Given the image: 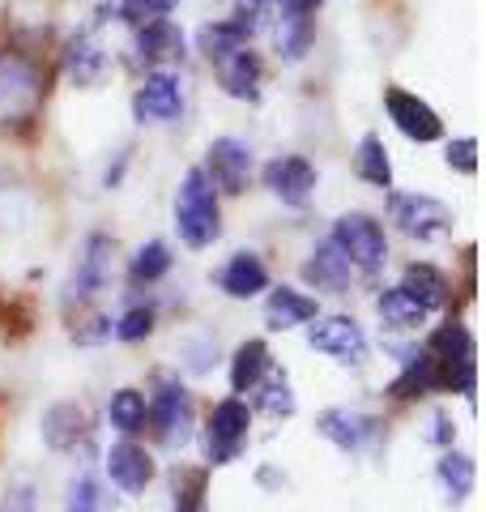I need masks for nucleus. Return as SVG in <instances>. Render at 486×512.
I'll list each match as a JSON object with an SVG mask.
<instances>
[{
	"label": "nucleus",
	"mask_w": 486,
	"mask_h": 512,
	"mask_svg": "<svg viewBox=\"0 0 486 512\" xmlns=\"http://www.w3.org/2000/svg\"><path fill=\"white\" fill-rule=\"evenodd\" d=\"M47 94V77L30 56L0 52V128H26L35 124Z\"/></svg>",
	"instance_id": "f257e3e1"
},
{
	"label": "nucleus",
	"mask_w": 486,
	"mask_h": 512,
	"mask_svg": "<svg viewBox=\"0 0 486 512\" xmlns=\"http://www.w3.org/2000/svg\"><path fill=\"white\" fill-rule=\"evenodd\" d=\"M175 231H180L188 248H209L222 235L218 192L201 167H192L180 184V197H175Z\"/></svg>",
	"instance_id": "f03ea898"
},
{
	"label": "nucleus",
	"mask_w": 486,
	"mask_h": 512,
	"mask_svg": "<svg viewBox=\"0 0 486 512\" xmlns=\"http://www.w3.org/2000/svg\"><path fill=\"white\" fill-rule=\"evenodd\" d=\"M427 355L435 359V367H440V384L444 393H461L474 402V384H478V346H474V333H469L461 320H452V325L435 329L427 338Z\"/></svg>",
	"instance_id": "7ed1b4c3"
},
{
	"label": "nucleus",
	"mask_w": 486,
	"mask_h": 512,
	"mask_svg": "<svg viewBox=\"0 0 486 512\" xmlns=\"http://www.w3.org/2000/svg\"><path fill=\"white\" fill-rule=\"evenodd\" d=\"M252 436V410L243 397H222L209 410V427H205V448H209V466H231L243 457Z\"/></svg>",
	"instance_id": "20e7f679"
},
{
	"label": "nucleus",
	"mask_w": 486,
	"mask_h": 512,
	"mask_svg": "<svg viewBox=\"0 0 486 512\" xmlns=\"http://www.w3.org/2000/svg\"><path fill=\"white\" fill-rule=\"evenodd\" d=\"M145 419L167 448H184L192 440V393L175 376H158L154 402H145Z\"/></svg>",
	"instance_id": "39448f33"
},
{
	"label": "nucleus",
	"mask_w": 486,
	"mask_h": 512,
	"mask_svg": "<svg viewBox=\"0 0 486 512\" xmlns=\"http://www.w3.org/2000/svg\"><path fill=\"white\" fill-rule=\"evenodd\" d=\"M333 239L337 248L346 252L350 269H359V274H380L388 265V239H384V227L371 214H342L333 227Z\"/></svg>",
	"instance_id": "423d86ee"
},
{
	"label": "nucleus",
	"mask_w": 486,
	"mask_h": 512,
	"mask_svg": "<svg viewBox=\"0 0 486 512\" xmlns=\"http://www.w3.org/2000/svg\"><path fill=\"white\" fill-rule=\"evenodd\" d=\"M388 214H393L397 231L418 239V244H431V239L448 235V227H452V210L444 201L427 197V192H397V197L388 201Z\"/></svg>",
	"instance_id": "0eeeda50"
},
{
	"label": "nucleus",
	"mask_w": 486,
	"mask_h": 512,
	"mask_svg": "<svg viewBox=\"0 0 486 512\" xmlns=\"http://www.w3.org/2000/svg\"><path fill=\"white\" fill-rule=\"evenodd\" d=\"M111 256H116V244H111L107 235H99V231L86 235L73 274H69V282H64V303H69V308L73 303H90L111 282Z\"/></svg>",
	"instance_id": "6e6552de"
},
{
	"label": "nucleus",
	"mask_w": 486,
	"mask_h": 512,
	"mask_svg": "<svg viewBox=\"0 0 486 512\" xmlns=\"http://www.w3.org/2000/svg\"><path fill=\"white\" fill-rule=\"evenodd\" d=\"M384 111H388V120L397 124V133L418 141V146H427V141H440L444 137L440 111H435L427 99H418V94L401 90V86H388L384 90Z\"/></svg>",
	"instance_id": "1a4fd4ad"
},
{
	"label": "nucleus",
	"mask_w": 486,
	"mask_h": 512,
	"mask_svg": "<svg viewBox=\"0 0 486 512\" xmlns=\"http://www.w3.org/2000/svg\"><path fill=\"white\" fill-rule=\"evenodd\" d=\"M252 146L248 141H239V137H214L209 141V150H205V175H209V184H218L222 192H243L252 180Z\"/></svg>",
	"instance_id": "9d476101"
},
{
	"label": "nucleus",
	"mask_w": 486,
	"mask_h": 512,
	"mask_svg": "<svg viewBox=\"0 0 486 512\" xmlns=\"http://www.w3.org/2000/svg\"><path fill=\"white\" fill-rule=\"evenodd\" d=\"M307 346L350 367L367 359V333L350 316H316V325L307 329Z\"/></svg>",
	"instance_id": "9b49d317"
},
{
	"label": "nucleus",
	"mask_w": 486,
	"mask_h": 512,
	"mask_svg": "<svg viewBox=\"0 0 486 512\" xmlns=\"http://www.w3.org/2000/svg\"><path fill=\"white\" fill-rule=\"evenodd\" d=\"M380 423L371 419L367 410H354V406H329L316 414V436L329 440L333 448H342V453H363V448L376 440Z\"/></svg>",
	"instance_id": "f8f14e48"
},
{
	"label": "nucleus",
	"mask_w": 486,
	"mask_h": 512,
	"mask_svg": "<svg viewBox=\"0 0 486 512\" xmlns=\"http://www.w3.org/2000/svg\"><path fill=\"white\" fill-rule=\"evenodd\" d=\"M261 180L282 205L303 210V205L312 201V192H316V167L307 163V158H299V154H278V158H269L265 163Z\"/></svg>",
	"instance_id": "ddd939ff"
},
{
	"label": "nucleus",
	"mask_w": 486,
	"mask_h": 512,
	"mask_svg": "<svg viewBox=\"0 0 486 512\" xmlns=\"http://www.w3.org/2000/svg\"><path fill=\"white\" fill-rule=\"evenodd\" d=\"M133 111H137V120L145 124H167L175 120L184 111V86H180V77H175L171 69H150L145 73V82L137 90V99H133Z\"/></svg>",
	"instance_id": "4468645a"
},
{
	"label": "nucleus",
	"mask_w": 486,
	"mask_h": 512,
	"mask_svg": "<svg viewBox=\"0 0 486 512\" xmlns=\"http://www.w3.org/2000/svg\"><path fill=\"white\" fill-rule=\"evenodd\" d=\"M39 427H43V444L52 448V453H77V448L90 444V431H94L86 406H77V402L47 406Z\"/></svg>",
	"instance_id": "2eb2a0df"
},
{
	"label": "nucleus",
	"mask_w": 486,
	"mask_h": 512,
	"mask_svg": "<svg viewBox=\"0 0 486 512\" xmlns=\"http://www.w3.org/2000/svg\"><path fill=\"white\" fill-rule=\"evenodd\" d=\"M103 466H107L111 487H120L124 495H141L145 487L154 483V457L145 453L137 440L111 444V448H107V457H103Z\"/></svg>",
	"instance_id": "dca6fc26"
},
{
	"label": "nucleus",
	"mask_w": 486,
	"mask_h": 512,
	"mask_svg": "<svg viewBox=\"0 0 486 512\" xmlns=\"http://www.w3.org/2000/svg\"><path fill=\"white\" fill-rule=\"evenodd\" d=\"M252 35H256V13H235V18H226V22H214V26H201V35H197V43H201V52L214 60V64H222L226 56H235L239 47H252Z\"/></svg>",
	"instance_id": "f3484780"
},
{
	"label": "nucleus",
	"mask_w": 486,
	"mask_h": 512,
	"mask_svg": "<svg viewBox=\"0 0 486 512\" xmlns=\"http://www.w3.org/2000/svg\"><path fill=\"white\" fill-rule=\"evenodd\" d=\"M303 282L307 286H316V291H346V282H350V261H346V252L337 248V239H320V244L312 248V256L303 261Z\"/></svg>",
	"instance_id": "a211bd4d"
},
{
	"label": "nucleus",
	"mask_w": 486,
	"mask_h": 512,
	"mask_svg": "<svg viewBox=\"0 0 486 512\" xmlns=\"http://www.w3.org/2000/svg\"><path fill=\"white\" fill-rule=\"evenodd\" d=\"M261 77H265V64H261V56H256L252 47H239L235 56H226L218 64V82H222V90L231 94V99L256 103L261 99Z\"/></svg>",
	"instance_id": "6ab92c4d"
},
{
	"label": "nucleus",
	"mask_w": 486,
	"mask_h": 512,
	"mask_svg": "<svg viewBox=\"0 0 486 512\" xmlns=\"http://www.w3.org/2000/svg\"><path fill=\"white\" fill-rule=\"evenodd\" d=\"M107 73V52L103 43L90 35V30H77L64 47V77H69L73 86H94L99 77Z\"/></svg>",
	"instance_id": "aec40b11"
},
{
	"label": "nucleus",
	"mask_w": 486,
	"mask_h": 512,
	"mask_svg": "<svg viewBox=\"0 0 486 512\" xmlns=\"http://www.w3.org/2000/svg\"><path fill=\"white\" fill-rule=\"evenodd\" d=\"M427 393H444L440 367H435V359L427 355V350H410L401 376L388 384V397H397V402H414V397H427Z\"/></svg>",
	"instance_id": "412c9836"
},
{
	"label": "nucleus",
	"mask_w": 486,
	"mask_h": 512,
	"mask_svg": "<svg viewBox=\"0 0 486 512\" xmlns=\"http://www.w3.org/2000/svg\"><path fill=\"white\" fill-rule=\"evenodd\" d=\"M218 286L231 299H256L261 291H269V269H265V261L256 252H235L231 261L222 265Z\"/></svg>",
	"instance_id": "4be33fe9"
},
{
	"label": "nucleus",
	"mask_w": 486,
	"mask_h": 512,
	"mask_svg": "<svg viewBox=\"0 0 486 512\" xmlns=\"http://www.w3.org/2000/svg\"><path fill=\"white\" fill-rule=\"evenodd\" d=\"M137 56L145 64H162V60H180L184 56V35L171 18H145L137 26Z\"/></svg>",
	"instance_id": "5701e85b"
},
{
	"label": "nucleus",
	"mask_w": 486,
	"mask_h": 512,
	"mask_svg": "<svg viewBox=\"0 0 486 512\" xmlns=\"http://www.w3.org/2000/svg\"><path fill=\"white\" fill-rule=\"evenodd\" d=\"M401 291L410 295L418 308H423L427 316L431 312H440L444 303H448V295H452V286H448V278L440 274L435 265H427V261H414L410 269H405V282H401Z\"/></svg>",
	"instance_id": "b1692460"
},
{
	"label": "nucleus",
	"mask_w": 486,
	"mask_h": 512,
	"mask_svg": "<svg viewBox=\"0 0 486 512\" xmlns=\"http://www.w3.org/2000/svg\"><path fill=\"white\" fill-rule=\"evenodd\" d=\"M269 367H273V355H269V346L261 338L239 342L235 355H231V389L235 393H252L256 384L269 376Z\"/></svg>",
	"instance_id": "393cba45"
},
{
	"label": "nucleus",
	"mask_w": 486,
	"mask_h": 512,
	"mask_svg": "<svg viewBox=\"0 0 486 512\" xmlns=\"http://www.w3.org/2000/svg\"><path fill=\"white\" fill-rule=\"evenodd\" d=\"M312 320H316V299L303 291H290V286H278L265 303L269 329H295V325H312Z\"/></svg>",
	"instance_id": "a878e982"
},
{
	"label": "nucleus",
	"mask_w": 486,
	"mask_h": 512,
	"mask_svg": "<svg viewBox=\"0 0 486 512\" xmlns=\"http://www.w3.org/2000/svg\"><path fill=\"white\" fill-rule=\"evenodd\" d=\"M354 171L359 180H367L371 188H393V163H388V150H384V137L380 133H363L359 137V150H354Z\"/></svg>",
	"instance_id": "bb28decb"
},
{
	"label": "nucleus",
	"mask_w": 486,
	"mask_h": 512,
	"mask_svg": "<svg viewBox=\"0 0 486 512\" xmlns=\"http://www.w3.org/2000/svg\"><path fill=\"white\" fill-rule=\"evenodd\" d=\"M435 478H440V487L448 491V500H469V491L478 483V461L461 453V448H448L440 457V466H435Z\"/></svg>",
	"instance_id": "cd10ccee"
},
{
	"label": "nucleus",
	"mask_w": 486,
	"mask_h": 512,
	"mask_svg": "<svg viewBox=\"0 0 486 512\" xmlns=\"http://www.w3.org/2000/svg\"><path fill=\"white\" fill-rule=\"evenodd\" d=\"M376 312L388 329H401V333H410L418 325H427V312L418 308V303L401 291V286H384L380 299H376Z\"/></svg>",
	"instance_id": "c85d7f7f"
},
{
	"label": "nucleus",
	"mask_w": 486,
	"mask_h": 512,
	"mask_svg": "<svg viewBox=\"0 0 486 512\" xmlns=\"http://www.w3.org/2000/svg\"><path fill=\"white\" fill-rule=\"evenodd\" d=\"M64 512H116V495L103 487V478L77 474L64 491Z\"/></svg>",
	"instance_id": "c756f323"
},
{
	"label": "nucleus",
	"mask_w": 486,
	"mask_h": 512,
	"mask_svg": "<svg viewBox=\"0 0 486 512\" xmlns=\"http://www.w3.org/2000/svg\"><path fill=\"white\" fill-rule=\"evenodd\" d=\"M316 39V18L312 13H290L282 9V22H278V56L286 60H303L307 47Z\"/></svg>",
	"instance_id": "7c9ffc66"
},
{
	"label": "nucleus",
	"mask_w": 486,
	"mask_h": 512,
	"mask_svg": "<svg viewBox=\"0 0 486 512\" xmlns=\"http://www.w3.org/2000/svg\"><path fill=\"white\" fill-rule=\"evenodd\" d=\"M167 269H171V248L162 244V239H150V244H141L133 252V261H128V282L150 286L158 278H167Z\"/></svg>",
	"instance_id": "2f4dec72"
},
{
	"label": "nucleus",
	"mask_w": 486,
	"mask_h": 512,
	"mask_svg": "<svg viewBox=\"0 0 486 512\" xmlns=\"http://www.w3.org/2000/svg\"><path fill=\"white\" fill-rule=\"evenodd\" d=\"M107 419H111V427H116V431H124V440L137 436V431L145 427V393L116 389V393H111V402H107Z\"/></svg>",
	"instance_id": "473e14b6"
},
{
	"label": "nucleus",
	"mask_w": 486,
	"mask_h": 512,
	"mask_svg": "<svg viewBox=\"0 0 486 512\" xmlns=\"http://www.w3.org/2000/svg\"><path fill=\"white\" fill-rule=\"evenodd\" d=\"M256 406H261L269 419H290L295 414V389H290V380L286 376H265L261 384H256Z\"/></svg>",
	"instance_id": "72a5a7b5"
},
{
	"label": "nucleus",
	"mask_w": 486,
	"mask_h": 512,
	"mask_svg": "<svg viewBox=\"0 0 486 512\" xmlns=\"http://www.w3.org/2000/svg\"><path fill=\"white\" fill-rule=\"evenodd\" d=\"M175 512H205V470H175Z\"/></svg>",
	"instance_id": "f704fd0d"
},
{
	"label": "nucleus",
	"mask_w": 486,
	"mask_h": 512,
	"mask_svg": "<svg viewBox=\"0 0 486 512\" xmlns=\"http://www.w3.org/2000/svg\"><path fill=\"white\" fill-rule=\"evenodd\" d=\"M111 333H116L120 342H141L154 333V308H128L116 325H111Z\"/></svg>",
	"instance_id": "c9c22d12"
},
{
	"label": "nucleus",
	"mask_w": 486,
	"mask_h": 512,
	"mask_svg": "<svg viewBox=\"0 0 486 512\" xmlns=\"http://www.w3.org/2000/svg\"><path fill=\"white\" fill-rule=\"evenodd\" d=\"M214 359H218V338H209V333H201V338L184 342V367H188V372L205 376L209 367H214Z\"/></svg>",
	"instance_id": "e433bc0d"
},
{
	"label": "nucleus",
	"mask_w": 486,
	"mask_h": 512,
	"mask_svg": "<svg viewBox=\"0 0 486 512\" xmlns=\"http://www.w3.org/2000/svg\"><path fill=\"white\" fill-rule=\"evenodd\" d=\"M444 158H448V167H452V171L474 175V171H478V141H474V137H457V141H448Z\"/></svg>",
	"instance_id": "4c0bfd02"
},
{
	"label": "nucleus",
	"mask_w": 486,
	"mask_h": 512,
	"mask_svg": "<svg viewBox=\"0 0 486 512\" xmlns=\"http://www.w3.org/2000/svg\"><path fill=\"white\" fill-rule=\"evenodd\" d=\"M0 512H39V491L35 483H13L0 500Z\"/></svg>",
	"instance_id": "58836bf2"
},
{
	"label": "nucleus",
	"mask_w": 486,
	"mask_h": 512,
	"mask_svg": "<svg viewBox=\"0 0 486 512\" xmlns=\"http://www.w3.org/2000/svg\"><path fill=\"white\" fill-rule=\"evenodd\" d=\"M175 5H180V0H128L124 13H128V22H145V13H150V18H167Z\"/></svg>",
	"instance_id": "ea45409f"
},
{
	"label": "nucleus",
	"mask_w": 486,
	"mask_h": 512,
	"mask_svg": "<svg viewBox=\"0 0 486 512\" xmlns=\"http://www.w3.org/2000/svg\"><path fill=\"white\" fill-rule=\"evenodd\" d=\"M73 338H77V342H103V338H111V320H107V316H94V320H86L81 329H73Z\"/></svg>",
	"instance_id": "a19ab883"
},
{
	"label": "nucleus",
	"mask_w": 486,
	"mask_h": 512,
	"mask_svg": "<svg viewBox=\"0 0 486 512\" xmlns=\"http://www.w3.org/2000/svg\"><path fill=\"white\" fill-rule=\"evenodd\" d=\"M452 436H457V431H452V419H448V414H444V410H440V414H431L427 440H431V444H452Z\"/></svg>",
	"instance_id": "79ce46f5"
},
{
	"label": "nucleus",
	"mask_w": 486,
	"mask_h": 512,
	"mask_svg": "<svg viewBox=\"0 0 486 512\" xmlns=\"http://www.w3.org/2000/svg\"><path fill=\"white\" fill-rule=\"evenodd\" d=\"M324 5V0H282V9H290V13H316Z\"/></svg>",
	"instance_id": "37998d69"
},
{
	"label": "nucleus",
	"mask_w": 486,
	"mask_h": 512,
	"mask_svg": "<svg viewBox=\"0 0 486 512\" xmlns=\"http://www.w3.org/2000/svg\"><path fill=\"white\" fill-rule=\"evenodd\" d=\"M261 5H265V0H243V9H248V13H256Z\"/></svg>",
	"instance_id": "c03bdc74"
}]
</instances>
